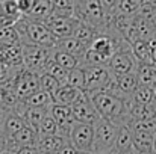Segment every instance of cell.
<instances>
[{
  "label": "cell",
  "instance_id": "1",
  "mask_svg": "<svg viewBox=\"0 0 156 154\" xmlns=\"http://www.w3.org/2000/svg\"><path fill=\"white\" fill-rule=\"evenodd\" d=\"M88 97L91 98V101L94 104V107L97 109L102 119H106L118 127L130 125L129 110H130V106L133 104L132 100L121 98L117 94L109 92V91L97 92V94H93Z\"/></svg>",
  "mask_w": 156,
  "mask_h": 154
},
{
  "label": "cell",
  "instance_id": "2",
  "mask_svg": "<svg viewBox=\"0 0 156 154\" xmlns=\"http://www.w3.org/2000/svg\"><path fill=\"white\" fill-rule=\"evenodd\" d=\"M14 27L17 29L20 35L21 46L29 44V46H40V47H47V49H55L58 39L52 35L49 30L47 24L43 21L32 20L29 17H21Z\"/></svg>",
  "mask_w": 156,
  "mask_h": 154
},
{
  "label": "cell",
  "instance_id": "3",
  "mask_svg": "<svg viewBox=\"0 0 156 154\" xmlns=\"http://www.w3.org/2000/svg\"><path fill=\"white\" fill-rule=\"evenodd\" d=\"M74 17L80 23L96 29L99 33H105L108 29V20L100 0H76Z\"/></svg>",
  "mask_w": 156,
  "mask_h": 154
},
{
  "label": "cell",
  "instance_id": "4",
  "mask_svg": "<svg viewBox=\"0 0 156 154\" xmlns=\"http://www.w3.org/2000/svg\"><path fill=\"white\" fill-rule=\"evenodd\" d=\"M85 70V94L93 95L97 92L109 91L114 83V74L108 67L83 65Z\"/></svg>",
  "mask_w": 156,
  "mask_h": 154
},
{
  "label": "cell",
  "instance_id": "5",
  "mask_svg": "<svg viewBox=\"0 0 156 154\" xmlns=\"http://www.w3.org/2000/svg\"><path fill=\"white\" fill-rule=\"evenodd\" d=\"M120 127L106 121L100 119L94 125V147L93 154H109L114 151L117 135Z\"/></svg>",
  "mask_w": 156,
  "mask_h": 154
},
{
  "label": "cell",
  "instance_id": "6",
  "mask_svg": "<svg viewBox=\"0 0 156 154\" xmlns=\"http://www.w3.org/2000/svg\"><path fill=\"white\" fill-rule=\"evenodd\" d=\"M138 65H140V62L136 60V57H135V54L132 51V46L126 41L118 49V51L111 57L108 68L111 70V73L114 74V77H118V76L136 73Z\"/></svg>",
  "mask_w": 156,
  "mask_h": 154
},
{
  "label": "cell",
  "instance_id": "7",
  "mask_svg": "<svg viewBox=\"0 0 156 154\" xmlns=\"http://www.w3.org/2000/svg\"><path fill=\"white\" fill-rule=\"evenodd\" d=\"M53 49L40 47V46H23V68L34 71L37 74H41L44 71L46 63L52 57Z\"/></svg>",
  "mask_w": 156,
  "mask_h": 154
},
{
  "label": "cell",
  "instance_id": "8",
  "mask_svg": "<svg viewBox=\"0 0 156 154\" xmlns=\"http://www.w3.org/2000/svg\"><path fill=\"white\" fill-rule=\"evenodd\" d=\"M41 91L40 89V74L21 68L17 76H15V85H14V92L18 98V101L26 100L32 94Z\"/></svg>",
  "mask_w": 156,
  "mask_h": 154
},
{
  "label": "cell",
  "instance_id": "9",
  "mask_svg": "<svg viewBox=\"0 0 156 154\" xmlns=\"http://www.w3.org/2000/svg\"><path fill=\"white\" fill-rule=\"evenodd\" d=\"M70 142L79 153H91L94 147V125L76 122L70 132Z\"/></svg>",
  "mask_w": 156,
  "mask_h": 154
},
{
  "label": "cell",
  "instance_id": "10",
  "mask_svg": "<svg viewBox=\"0 0 156 154\" xmlns=\"http://www.w3.org/2000/svg\"><path fill=\"white\" fill-rule=\"evenodd\" d=\"M73 110V118L76 122L79 124H87V125H96L102 118L97 112V109L94 107V104L91 101V98L85 94L76 104L71 106Z\"/></svg>",
  "mask_w": 156,
  "mask_h": 154
},
{
  "label": "cell",
  "instance_id": "11",
  "mask_svg": "<svg viewBox=\"0 0 156 154\" xmlns=\"http://www.w3.org/2000/svg\"><path fill=\"white\" fill-rule=\"evenodd\" d=\"M46 24H47L49 30L52 32V35L56 39H64V38L74 36V32L77 30L80 21L76 17H70V18H49Z\"/></svg>",
  "mask_w": 156,
  "mask_h": 154
},
{
  "label": "cell",
  "instance_id": "12",
  "mask_svg": "<svg viewBox=\"0 0 156 154\" xmlns=\"http://www.w3.org/2000/svg\"><path fill=\"white\" fill-rule=\"evenodd\" d=\"M50 115L53 119L56 121L58 127H59V136H64L67 139H70V132L73 128V125L76 124L74 118H73V110L70 106H61V104H53L50 107Z\"/></svg>",
  "mask_w": 156,
  "mask_h": 154
},
{
  "label": "cell",
  "instance_id": "13",
  "mask_svg": "<svg viewBox=\"0 0 156 154\" xmlns=\"http://www.w3.org/2000/svg\"><path fill=\"white\" fill-rule=\"evenodd\" d=\"M0 63L14 70H21L23 68V46L21 44H2Z\"/></svg>",
  "mask_w": 156,
  "mask_h": 154
},
{
  "label": "cell",
  "instance_id": "14",
  "mask_svg": "<svg viewBox=\"0 0 156 154\" xmlns=\"http://www.w3.org/2000/svg\"><path fill=\"white\" fill-rule=\"evenodd\" d=\"M38 142H40L38 132L34 130L32 127L26 125L12 139H9V148H8V151H14L17 148H24V147H38Z\"/></svg>",
  "mask_w": 156,
  "mask_h": 154
},
{
  "label": "cell",
  "instance_id": "15",
  "mask_svg": "<svg viewBox=\"0 0 156 154\" xmlns=\"http://www.w3.org/2000/svg\"><path fill=\"white\" fill-rule=\"evenodd\" d=\"M85 95L83 91H79L70 85H62L55 94L52 95L53 98V104H61V106H73L79 101L82 97Z\"/></svg>",
  "mask_w": 156,
  "mask_h": 154
},
{
  "label": "cell",
  "instance_id": "16",
  "mask_svg": "<svg viewBox=\"0 0 156 154\" xmlns=\"http://www.w3.org/2000/svg\"><path fill=\"white\" fill-rule=\"evenodd\" d=\"M133 153V132L129 125H123L118 130L115 147L112 154H130Z\"/></svg>",
  "mask_w": 156,
  "mask_h": 154
},
{
  "label": "cell",
  "instance_id": "17",
  "mask_svg": "<svg viewBox=\"0 0 156 154\" xmlns=\"http://www.w3.org/2000/svg\"><path fill=\"white\" fill-rule=\"evenodd\" d=\"M55 49L62 50V51H65V53H68V54H71V56H74V57H77L80 62H83L87 50H88V47L83 46L82 43H79L74 36H71V38H64V39H58Z\"/></svg>",
  "mask_w": 156,
  "mask_h": 154
},
{
  "label": "cell",
  "instance_id": "18",
  "mask_svg": "<svg viewBox=\"0 0 156 154\" xmlns=\"http://www.w3.org/2000/svg\"><path fill=\"white\" fill-rule=\"evenodd\" d=\"M130 124L156 119V104H132L129 110Z\"/></svg>",
  "mask_w": 156,
  "mask_h": 154
},
{
  "label": "cell",
  "instance_id": "19",
  "mask_svg": "<svg viewBox=\"0 0 156 154\" xmlns=\"http://www.w3.org/2000/svg\"><path fill=\"white\" fill-rule=\"evenodd\" d=\"M26 125H27L26 121H24L20 115H17V113H14V112L9 110L8 115H6V118H5V121H3V130H5V135H6L8 141L12 139V138H14L20 130H23Z\"/></svg>",
  "mask_w": 156,
  "mask_h": 154
},
{
  "label": "cell",
  "instance_id": "20",
  "mask_svg": "<svg viewBox=\"0 0 156 154\" xmlns=\"http://www.w3.org/2000/svg\"><path fill=\"white\" fill-rule=\"evenodd\" d=\"M53 12V3L52 0H37L32 11L24 15V17H29L32 20H37V21H43V23H47V20L52 17Z\"/></svg>",
  "mask_w": 156,
  "mask_h": 154
},
{
  "label": "cell",
  "instance_id": "21",
  "mask_svg": "<svg viewBox=\"0 0 156 154\" xmlns=\"http://www.w3.org/2000/svg\"><path fill=\"white\" fill-rule=\"evenodd\" d=\"M70 139L55 135V136H49V138H43L38 142V150L43 154H53L55 151H58L59 148H62L65 144H68Z\"/></svg>",
  "mask_w": 156,
  "mask_h": 154
},
{
  "label": "cell",
  "instance_id": "22",
  "mask_svg": "<svg viewBox=\"0 0 156 154\" xmlns=\"http://www.w3.org/2000/svg\"><path fill=\"white\" fill-rule=\"evenodd\" d=\"M53 12L50 18H70L74 17L76 0H52Z\"/></svg>",
  "mask_w": 156,
  "mask_h": 154
},
{
  "label": "cell",
  "instance_id": "23",
  "mask_svg": "<svg viewBox=\"0 0 156 154\" xmlns=\"http://www.w3.org/2000/svg\"><path fill=\"white\" fill-rule=\"evenodd\" d=\"M52 59L59 67H62L67 71H71V70H76V68L82 67V62L77 57H74V56H71V54H68V53H65L62 50H58V49H53Z\"/></svg>",
  "mask_w": 156,
  "mask_h": 154
},
{
  "label": "cell",
  "instance_id": "24",
  "mask_svg": "<svg viewBox=\"0 0 156 154\" xmlns=\"http://www.w3.org/2000/svg\"><path fill=\"white\" fill-rule=\"evenodd\" d=\"M153 139L155 136L147 133H133V153L153 154Z\"/></svg>",
  "mask_w": 156,
  "mask_h": 154
},
{
  "label": "cell",
  "instance_id": "25",
  "mask_svg": "<svg viewBox=\"0 0 156 154\" xmlns=\"http://www.w3.org/2000/svg\"><path fill=\"white\" fill-rule=\"evenodd\" d=\"M50 113V109H40V107H26L24 112V121L29 127H32L34 130H38V127L41 125V122L44 121V118Z\"/></svg>",
  "mask_w": 156,
  "mask_h": 154
},
{
  "label": "cell",
  "instance_id": "26",
  "mask_svg": "<svg viewBox=\"0 0 156 154\" xmlns=\"http://www.w3.org/2000/svg\"><path fill=\"white\" fill-rule=\"evenodd\" d=\"M26 107H40V109H50L53 106V98L50 94L44 92V91H38L35 94H32L30 97H27L26 100H23Z\"/></svg>",
  "mask_w": 156,
  "mask_h": 154
},
{
  "label": "cell",
  "instance_id": "27",
  "mask_svg": "<svg viewBox=\"0 0 156 154\" xmlns=\"http://www.w3.org/2000/svg\"><path fill=\"white\" fill-rule=\"evenodd\" d=\"M97 35H100V33L96 29H93L91 26L83 24V23H80L79 27H77V30L74 32V38L79 43H82L83 46H87V47H90L93 44V41L97 38Z\"/></svg>",
  "mask_w": 156,
  "mask_h": 154
},
{
  "label": "cell",
  "instance_id": "28",
  "mask_svg": "<svg viewBox=\"0 0 156 154\" xmlns=\"http://www.w3.org/2000/svg\"><path fill=\"white\" fill-rule=\"evenodd\" d=\"M141 3V0H117V14L124 17H136Z\"/></svg>",
  "mask_w": 156,
  "mask_h": 154
},
{
  "label": "cell",
  "instance_id": "29",
  "mask_svg": "<svg viewBox=\"0 0 156 154\" xmlns=\"http://www.w3.org/2000/svg\"><path fill=\"white\" fill-rule=\"evenodd\" d=\"M132 103L133 104H156L153 91L150 86H138L136 91L132 95Z\"/></svg>",
  "mask_w": 156,
  "mask_h": 154
},
{
  "label": "cell",
  "instance_id": "30",
  "mask_svg": "<svg viewBox=\"0 0 156 154\" xmlns=\"http://www.w3.org/2000/svg\"><path fill=\"white\" fill-rule=\"evenodd\" d=\"M37 132H38L40 139H43V138H49V136L58 135V133H59V127H58L56 121L53 119V116L49 113V115L44 118V121L41 122V125L38 127Z\"/></svg>",
  "mask_w": 156,
  "mask_h": 154
},
{
  "label": "cell",
  "instance_id": "31",
  "mask_svg": "<svg viewBox=\"0 0 156 154\" xmlns=\"http://www.w3.org/2000/svg\"><path fill=\"white\" fill-rule=\"evenodd\" d=\"M67 85H70V86L85 92V70H83V67H79L76 70L68 71Z\"/></svg>",
  "mask_w": 156,
  "mask_h": 154
},
{
  "label": "cell",
  "instance_id": "32",
  "mask_svg": "<svg viewBox=\"0 0 156 154\" xmlns=\"http://www.w3.org/2000/svg\"><path fill=\"white\" fill-rule=\"evenodd\" d=\"M130 46H132V51H133V54H135V57L140 63H150V50H149L147 41L138 39Z\"/></svg>",
  "mask_w": 156,
  "mask_h": 154
},
{
  "label": "cell",
  "instance_id": "33",
  "mask_svg": "<svg viewBox=\"0 0 156 154\" xmlns=\"http://www.w3.org/2000/svg\"><path fill=\"white\" fill-rule=\"evenodd\" d=\"M43 73H47V74L53 76V77H55L56 80H59L62 85H65V83H67L68 71H67V70H64L62 67H59L52 57H50V60L46 63V67H44V71H43ZM43 73H41V74H43Z\"/></svg>",
  "mask_w": 156,
  "mask_h": 154
},
{
  "label": "cell",
  "instance_id": "34",
  "mask_svg": "<svg viewBox=\"0 0 156 154\" xmlns=\"http://www.w3.org/2000/svg\"><path fill=\"white\" fill-rule=\"evenodd\" d=\"M61 86H62V83H61L59 80H56L53 76L47 74V73L40 74V89H41V91H44V92L53 95Z\"/></svg>",
  "mask_w": 156,
  "mask_h": 154
},
{
  "label": "cell",
  "instance_id": "35",
  "mask_svg": "<svg viewBox=\"0 0 156 154\" xmlns=\"http://www.w3.org/2000/svg\"><path fill=\"white\" fill-rule=\"evenodd\" d=\"M2 44H21L20 35L14 26H8V27L0 26V46Z\"/></svg>",
  "mask_w": 156,
  "mask_h": 154
},
{
  "label": "cell",
  "instance_id": "36",
  "mask_svg": "<svg viewBox=\"0 0 156 154\" xmlns=\"http://www.w3.org/2000/svg\"><path fill=\"white\" fill-rule=\"evenodd\" d=\"M138 17L156 24V2H143L138 11Z\"/></svg>",
  "mask_w": 156,
  "mask_h": 154
},
{
  "label": "cell",
  "instance_id": "37",
  "mask_svg": "<svg viewBox=\"0 0 156 154\" xmlns=\"http://www.w3.org/2000/svg\"><path fill=\"white\" fill-rule=\"evenodd\" d=\"M130 130L133 133H147L156 136V119H150V121H141V122H132Z\"/></svg>",
  "mask_w": 156,
  "mask_h": 154
},
{
  "label": "cell",
  "instance_id": "38",
  "mask_svg": "<svg viewBox=\"0 0 156 154\" xmlns=\"http://www.w3.org/2000/svg\"><path fill=\"white\" fill-rule=\"evenodd\" d=\"M35 2H37V0H17V6H18L20 14H21L23 17H24V15H27V14L32 11V8H34Z\"/></svg>",
  "mask_w": 156,
  "mask_h": 154
},
{
  "label": "cell",
  "instance_id": "39",
  "mask_svg": "<svg viewBox=\"0 0 156 154\" xmlns=\"http://www.w3.org/2000/svg\"><path fill=\"white\" fill-rule=\"evenodd\" d=\"M12 154H43V153L38 150V147H24V148L14 150Z\"/></svg>",
  "mask_w": 156,
  "mask_h": 154
},
{
  "label": "cell",
  "instance_id": "40",
  "mask_svg": "<svg viewBox=\"0 0 156 154\" xmlns=\"http://www.w3.org/2000/svg\"><path fill=\"white\" fill-rule=\"evenodd\" d=\"M53 154H79V151L71 145V142H68V144H65L62 148H59L58 151H55Z\"/></svg>",
  "mask_w": 156,
  "mask_h": 154
},
{
  "label": "cell",
  "instance_id": "41",
  "mask_svg": "<svg viewBox=\"0 0 156 154\" xmlns=\"http://www.w3.org/2000/svg\"><path fill=\"white\" fill-rule=\"evenodd\" d=\"M152 91H153V97H155V103H156V83L152 86Z\"/></svg>",
  "mask_w": 156,
  "mask_h": 154
},
{
  "label": "cell",
  "instance_id": "42",
  "mask_svg": "<svg viewBox=\"0 0 156 154\" xmlns=\"http://www.w3.org/2000/svg\"><path fill=\"white\" fill-rule=\"evenodd\" d=\"M153 154H156V136H155V139H153Z\"/></svg>",
  "mask_w": 156,
  "mask_h": 154
},
{
  "label": "cell",
  "instance_id": "43",
  "mask_svg": "<svg viewBox=\"0 0 156 154\" xmlns=\"http://www.w3.org/2000/svg\"><path fill=\"white\" fill-rule=\"evenodd\" d=\"M0 154H12V151H3V153H0Z\"/></svg>",
  "mask_w": 156,
  "mask_h": 154
},
{
  "label": "cell",
  "instance_id": "44",
  "mask_svg": "<svg viewBox=\"0 0 156 154\" xmlns=\"http://www.w3.org/2000/svg\"><path fill=\"white\" fill-rule=\"evenodd\" d=\"M79 154H91V153H79Z\"/></svg>",
  "mask_w": 156,
  "mask_h": 154
},
{
  "label": "cell",
  "instance_id": "45",
  "mask_svg": "<svg viewBox=\"0 0 156 154\" xmlns=\"http://www.w3.org/2000/svg\"><path fill=\"white\" fill-rule=\"evenodd\" d=\"M130 154H135V153H130Z\"/></svg>",
  "mask_w": 156,
  "mask_h": 154
},
{
  "label": "cell",
  "instance_id": "46",
  "mask_svg": "<svg viewBox=\"0 0 156 154\" xmlns=\"http://www.w3.org/2000/svg\"><path fill=\"white\" fill-rule=\"evenodd\" d=\"M109 154H112V153H109Z\"/></svg>",
  "mask_w": 156,
  "mask_h": 154
}]
</instances>
